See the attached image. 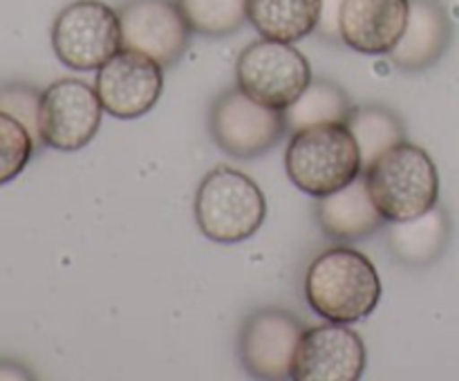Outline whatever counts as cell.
I'll use <instances>...</instances> for the list:
<instances>
[{
    "instance_id": "cell-1",
    "label": "cell",
    "mask_w": 459,
    "mask_h": 381,
    "mask_svg": "<svg viewBox=\"0 0 459 381\" xmlns=\"http://www.w3.org/2000/svg\"><path fill=\"white\" fill-rule=\"evenodd\" d=\"M305 299L318 316L332 323H357L381 300V278L361 251L334 247L312 260L305 273Z\"/></svg>"
},
{
    "instance_id": "cell-2",
    "label": "cell",
    "mask_w": 459,
    "mask_h": 381,
    "mask_svg": "<svg viewBox=\"0 0 459 381\" xmlns=\"http://www.w3.org/2000/svg\"><path fill=\"white\" fill-rule=\"evenodd\" d=\"M363 175L372 202L388 222H403L437 206V166L415 143L402 142L393 146Z\"/></svg>"
},
{
    "instance_id": "cell-3",
    "label": "cell",
    "mask_w": 459,
    "mask_h": 381,
    "mask_svg": "<svg viewBox=\"0 0 459 381\" xmlns=\"http://www.w3.org/2000/svg\"><path fill=\"white\" fill-rule=\"evenodd\" d=\"M285 169L291 182L314 197L330 195L363 173L357 139L345 124H321L291 133Z\"/></svg>"
},
{
    "instance_id": "cell-4",
    "label": "cell",
    "mask_w": 459,
    "mask_h": 381,
    "mask_svg": "<svg viewBox=\"0 0 459 381\" xmlns=\"http://www.w3.org/2000/svg\"><path fill=\"white\" fill-rule=\"evenodd\" d=\"M267 200L249 175L218 166L202 179L195 193L200 231L218 245H236L254 236L264 222Z\"/></svg>"
},
{
    "instance_id": "cell-5",
    "label": "cell",
    "mask_w": 459,
    "mask_h": 381,
    "mask_svg": "<svg viewBox=\"0 0 459 381\" xmlns=\"http://www.w3.org/2000/svg\"><path fill=\"white\" fill-rule=\"evenodd\" d=\"M236 81L258 103L285 110L312 83V67L294 43L260 39L238 56Z\"/></svg>"
},
{
    "instance_id": "cell-6",
    "label": "cell",
    "mask_w": 459,
    "mask_h": 381,
    "mask_svg": "<svg viewBox=\"0 0 459 381\" xmlns=\"http://www.w3.org/2000/svg\"><path fill=\"white\" fill-rule=\"evenodd\" d=\"M52 48L70 70H99L124 48L119 12L101 0L67 4L52 25Z\"/></svg>"
},
{
    "instance_id": "cell-7",
    "label": "cell",
    "mask_w": 459,
    "mask_h": 381,
    "mask_svg": "<svg viewBox=\"0 0 459 381\" xmlns=\"http://www.w3.org/2000/svg\"><path fill=\"white\" fill-rule=\"evenodd\" d=\"M101 115L103 106L92 85L61 79L48 85L39 99V137L54 151H81L97 137Z\"/></svg>"
},
{
    "instance_id": "cell-8",
    "label": "cell",
    "mask_w": 459,
    "mask_h": 381,
    "mask_svg": "<svg viewBox=\"0 0 459 381\" xmlns=\"http://www.w3.org/2000/svg\"><path fill=\"white\" fill-rule=\"evenodd\" d=\"M285 133V112L263 106L240 88L227 90L211 108L213 142L233 157H260Z\"/></svg>"
},
{
    "instance_id": "cell-9",
    "label": "cell",
    "mask_w": 459,
    "mask_h": 381,
    "mask_svg": "<svg viewBox=\"0 0 459 381\" xmlns=\"http://www.w3.org/2000/svg\"><path fill=\"white\" fill-rule=\"evenodd\" d=\"M94 90L108 115L137 119L160 101L164 92V67L146 54L121 48L97 70Z\"/></svg>"
},
{
    "instance_id": "cell-10",
    "label": "cell",
    "mask_w": 459,
    "mask_h": 381,
    "mask_svg": "<svg viewBox=\"0 0 459 381\" xmlns=\"http://www.w3.org/2000/svg\"><path fill=\"white\" fill-rule=\"evenodd\" d=\"M119 22L121 45L146 54L161 67L179 61L191 39L178 0H130L119 12Z\"/></svg>"
},
{
    "instance_id": "cell-11",
    "label": "cell",
    "mask_w": 459,
    "mask_h": 381,
    "mask_svg": "<svg viewBox=\"0 0 459 381\" xmlns=\"http://www.w3.org/2000/svg\"><path fill=\"white\" fill-rule=\"evenodd\" d=\"M366 370V343L345 323L309 327L300 336L291 379L357 381Z\"/></svg>"
},
{
    "instance_id": "cell-12",
    "label": "cell",
    "mask_w": 459,
    "mask_h": 381,
    "mask_svg": "<svg viewBox=\"0 0 459 381\" xmlns=\"http://www.w3.org/2000/svg\"><path fill=\"white\" fill-rule=\"evenodd\" d=\"M305 327L285 309H260L242 327L240 354L247 372L258 379H287Z\"/></svg>"
},
{
    "instance_id": "cell-13",
    "label": "cell",
    "mask_w": 459,
    "mask_h": 381,
    "mask_svg": "<svg viewBox=\"0 0 459 381\" xmlns=\"http://www.w3.org/2000/svg\"><path fill=\"white\" fill-rule=\"evenodd\" d=\"M411 0H343L341 40L361 54H388L403 36Z\"/></svg>"
},
{
    "instance_id": "cell-14",
    "label": "cell",
    "mask_w": 459,
    "mask_h": 381,
    "mask_svg": "<svg viewBox=\"0 0 459 381\" xmlns=\"http://www.w3.org/2000/svg\"><path fill=\"white\" fill-rule=\"evenodd\" d=\"M451 43V21L439 0H411L403 36L388 58L399 70L417 72L435 65Z\"/></svg>"
},
{
    "instance_id": "cell-15",
    "label": "cell",
    "mask_w": 459,
    "mask_h": 381,
    "mask_svg": "<svg viewBox=\"0 0 459 381\" xmlns=\"http://www.w3.org/2000/svg\"><path fill=\"white\" fill-rule=\"evenodd\" d=\"M316 215L323 233L332 240H359L384 224V215L372 202L363 173L348 186L318 197Z\"/></svg>"
},
{
    "instance_id": "cell-16",
    "label": "cell",
    "mask_w": 459,
    "mask_h": 381,
    "mask_svg": "<svg viewBox=\"0 0 459 381\" xmlns=\"http://www.w3.org/2000/svg\"><path fill=\"white\" fill-rule=\"evenodd\" d=\"M323 0H247L249 22L263 39L296 43L321 21Z\"/></svg>"
},
{
    "instance_id": "cell-17",
    "label": "cell",
    "mask_w": 459,
    "mask_h": 381,
    "mask_svg": "<svg viewBox=\"0 0 459 381\" xmlns=\"http://www.w3.org/2000/svg\"><path fill=\"white\" fill-rule=\"evenodd\" d=\"M451 238L446 211L433 206L417 218L393 222L388 231L390 249L406 264H430L444 254Z\"/></svg>"
},
{
    "instance_id": "cell-18",
    "label": "cell",
    "mask_w": 459,
    "mask_h": 381,
    "mask_svg": "<svg viewBox=\"0 0 459 381\" xmlns=\"http://www.w3.org/2000/svg\"><path fill=\"white\" fill-rule=\"evenodd\" d=\"M352 137L357 139L361 152L363 173L393 146L403 142V126L388 108L384 106H361L352 108L345 119Z\"/></svg>"
},
{
    "instance_id": "cell-19",
    "label": "cell",
    "mask_w": 459,
    "mask_h": 381,
    "mask_svg": "<svg viewBox=\"0 0 459 381\" xmlns=\"http://www.w3.org/2000/svg\"><path fill=\"white\" fill-rule=\"evenodd\" d=\"M350 110V99L339 85L330 81H312L303 90L299 99L291 106H287L285 121L290 133H299L303 128L321 124H345Z\"/></svg>"
},
{
    "instance_id": "cell-20",
    "label": "cell",
    "mask_w": 459,
    "mask_h": 381,
    "mask_svg": "<svg viewBox=\"0 0 459 381\" xmlns=\"http://www.w3.org/2000/svg\"><path fill=\"white\" fill-rule=\"evenodd\" d=\"M178 4L191 31L213 39L236 34L249 21L247 0H178Z\"/></svg>"
},
{
    "instance_id": "cell-21",
    "label": "cell",
    "mask_w": 459,
    "mask_h": 381,
    "mask_svg": "<svg viewBox=\"0 0 459 381\" xmlns=\"http://www.w3.org/2000/svg\"><path fill=\"white\" fill-rule=\"evenodd\" d=\"M34 134L18 117L0 110V186L25 170L34 155Z\"/></svg>"
},
{
    "instance_id": "cell-22",
    "label": "cell",
    "mask_w": 459,
    "mask_h": 381,
    "mask_svg": "<svg viewBox=\"0 0 459 381\" xmlns=\"http://www.w3.org/2000/svg\"><path fill=\"white\" fill-rule=\"evenodd\" d=\"M39 99L40 94L36 97L31 90L25 88H9L0 92V110L18 117L30 128L34 139L39 137Z\"/></svg>"
},
{
    "instance_id": "cell-23",
    "label": "cell",
    "mask_w": 459,
    "mask_h": 381,
    "mask_svg": "<svg viewBox=\"0 0 459 381\" xmlns=\"http://www.w3.org/2000/svg\"><path fill=\"white\" fill-rule=\"evenodd\" d=\"M341 7H343V0H323L321 3V21H318L316 30H321L325 39H341Z\"/></svg>"
}]
</instances>
